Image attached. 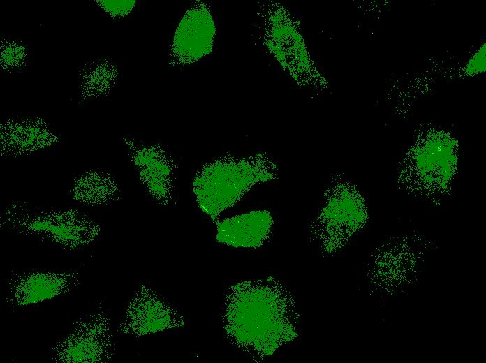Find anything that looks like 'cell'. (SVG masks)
<instances>
[{
  "mask_svg": "<svg viewBox=\"0 0 486 363\" xmlns=\"http://www.w3.org/2000/svg\"><path fill=\"white\" fill-rule=\"evenodd\" d=\"M223 320L230 341L258 360L297 337L295 302L272 277L232 286L226 294Z\"/></svg>",
  "mask_w": 486,
  "mask_h": 363,
  "instance_id": "1",
  "label": "cell"
},
{
  "mask_svg": "<svg viewBox=\"0 0 486 363\" xmlns=\"http://www.w3.org/2000/svg\"><path fill=\"white\" fill-rule=\"evenodd\" d=\"M185 320L166 300L142 285L129 300L118 332L141 337L169 329L184 327Z\"/></svg>",
  "mask_w": 486,
  "mask_h": 363,
  "instance_id": "6",
  "label": "cell"
},
{
  "mask_svg": "<svg viewBox=\"0 0 486 363\" xmlns=\"http://www.w3.org/2000/svg\"><path fill=\"white\" fill-rule=\"evenodd\" d=\"M274 165L260 158H223L205 166L193 182L201 209L214 221L257 182L274 177Z\"/></svg>",
  "mask_w": 486,
  "mask_h": 363,
  "instance_id": "2",
  "label": "cell"
},
{
  "mask_svg": "<svg viewBox=\"0 0 486 363\" xmlns=\"http://www.w3.org/2000/svg\"><path fill=\"white\" fill-rule=\"evenodd\" d=\"M1 139L4 151L21 155L45 148L57 138L43 121L20 119L3 125Z\"/></svg>",
  "mask_w": 486,
  "mask_h": 363,
  "instance_id": "10",
  "label": "cell"
},
{
  "mask_svg": "<svg viewBox=\"0 0 486 363\" xmlns=\"http://www.w3.org/2000/svg\"><path fill=\"white\" fill-rule=\"evenodd\" d=\"M273 218L267 210H253L217 224L216 240L235 248H258L268 238Z\"/></svg>",
  "mask_w": 486,
  "mask_h": 363,
  "instance_id": "8",
  "label": "cell"
},
{
  "mask_svg": "<svg viewBox=\"0 0 486 363\" xmlns=\"http://www.w3.org/2000/svg\"><path fill=\"white\" fill-rule=\"evenodd\" d=\"M131 158L142 182L157 200L168 198L172 175V163L167 153L156 145H131Z\"/></svg>",
  "mask_w": 486,
  "mask_h": 363,
  "instance_id": "9",
  "label": "cell"
},
{
  "mask_svg": "<svg viewBox=\"0 0 486 363\" xmlns=\"http://www.w3.org/2000/svg\"><path fill=\"white\" fill-rule=\"evenodd\" d=\"M98 6L114 17H122L132 12L135 1H98Z\"/></svg>",
  "mask_w": 486,
  "mask_h": 363,
  "instance_id": "14",
  "label": "cell"
},
{
  "mask_svg": "<svg viewBox=\"0 0 486 363\" xmlns=\"http://www.w3.org/2000/svg\"><path fill=\"white\" fill-rule=\"evenodd\" d=\"M1 222L9 229L69 251L91 244L100 232L96 223L75 209H29L15 205L3 212Z\"/></svg>",
  "mask_w": 486,
  "mask_h": 363,
  "instance_id": "3",
  "label": "cell"
},
{
  "mask_svg": "<svg viewBox=\"0 0 486 363\" xmlns=\"http://www.w3.org/2000/svg\"><path fill=\"white\" fill-rule=\"evenodd\" d=\"M73 188V198L86 205H103L115 198V183L102 172H89L80 176Z\"/></svg>",
  "mask_w": 486,
  "mask_h": 363,
  "instance_id": "11",
  "label": "cell"
},
{
  "mask_svg": "<svg viewBox=\"0 0 486 363\" xmlns=\"http://www.w3.org/2000/svg\"><path fill=\"white\" fill-rule=\"evenodd\" d=\"M84 71L82 76V92L94 96L108 91L117 79L115 66L108 59H101Z\"/></svg>",
  "mask_w": 486,
  "mask_h": 363,
  "instance_id": "12",
  "label": "cell"
},
{
  "mask_svg": "<svg viewBox=\"0 0 486 363\" xmlns=\"http://www.w3.org/2000/svg\"><path fill=\"white\" fill-rule=\"evenodd\" d=\"M111 321L97 309L75 321L70 331L52 349V360L59 363H105L114 355Z\"/></svg>",
  "mask_w": 486,
  "mask_h": 363,
  "instance_id": "4",
  "label": "cell"
},
{
  "mask_svg": "<svg viewBox=\"0 0 486 363\" xmlns=\"http://www.w3.org/2000/svg\"><path fill=\"white\" fill-rule=\"evenodd\" d=\"M79 284L76 269L22 272L8 280L6 301L14 308L36 305L64 295Z\"/></svg>",
  "mask_w": 486,
  "mask_h": 363,
  "instance_id": "7",
  "label": "cell"
},
{
  "mask_svg": "<svg viewBox=\"0 0 486 363\" xmlns=\"http://www.w3.org/2000/svg\"><path fill=\"white\" fill-rule=\"evenodd\" d=\"M216 25L205 1L192 3L180 20L169 50V64L182 67L196 62L213 49Z\"/></svg>",
  "mask_w": 486,
  "mask_h": 363,
  "instance_id": "5",
  "label": "cell"
},
{
  "mask_svg": "<svg viewBox=\"0 0 486 363\" xmlns=\"http://www.w3.org/2000/svg\"><path fill=\"white\" fill-rule=\"evenodd\" d=\"M1 64L7 70H17L24 63L27 52L24 46L15 40L3 43Z\"/></svg>",
  "mask_w": 486,
  "mask_h": 363,
  "instance_id": "13",
  "label": "cell"
}]
</instances>
